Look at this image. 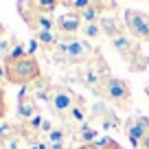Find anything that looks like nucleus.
Here are the masks:
<instances>
[{
    "label": "nucleus",
    "mask_w": 149,
    "mask_h": 149,
    "mask_svg": "<svg viewBox=\"0 0 149 149\" xmlns=\"http://www.w3.org/2000/svg\"><path fill=\"white\" fill-rule=\"evenodd\" d=\"M90 7H92L94 11H99V13H114V11L118 9L116 0H90Z\"/></svg>",
    "instance_id": "19"
},
{
    "label": "nucleus",
    "mask_w": 149,
    "mask_h": 149,
    "mask_svg": "<svg viewBox=\"0 0 149 149\" xmlns=\"http://www.w3.org/2000/svg\"><path fill=\"white\" fill-rule=\"evenodd\" d=\"M138 149H149V134L145 136L143 140H140V147H138Z\"/></svg>",
    "instance_id": "25"
},
{
    "label": "nucleus",
    "mask_w": 149,
    "mask_h": 149,
    "mask_svg": "<svg viewBox=\"0 0 149 149\" xmlns=\"http://www.w3.org/2000/svg\"><path fill=\"white\" fill-rule=\"evenodd\" d=\"M123 132H125V136L130 138L132 147L138 149L140 147V140L149 134V116H140V114L130 116L125 123H123Z\"/></svg>",
    "instance_id": "10"
},
{
    "label": "nucleus",
    "mask_w": 149,
    "mask_h": 149,
    "mask_svg": "<svg viewBox=\"0 0 149 149\" xmlns=\"http://www.w3.org/2000/svg\"><path fill=\"white\" fill-rule=\"evenodd\" d=\"M88 123H90V107H88V103H86L84 97H77V103L72 105V110L61 118V125H66L74 134L77 130H81V127L88 125Z\"/></svg>",
    "instance_id": "9"
},
{
    "label": "nucleus",
    "mask_w": 149,
    "mask_h": 149,
    "mask_svg": "<svg viewBox=\"0 0 149 149\" xmlns=\"http://www.w3.org/2000/svg\"><path fill=\"white\" fill-rule=\"evenodd\" d=\"M77 97L79 94H74L72 90L68 88V86H53V92H51V103H48V107H51V114L55 118H64L66 114H68L70 110H72V105L77 103Z\"/></svg>",
    "instance_id": "6"
},
{
    "label": "nucleus",
    "mask_w": 149,
    "mask_h": 149,
    "mask_svg": "<svg viewBox=\"0 0 149 149\" xmlns=\"http://www.w3.org/2000/svg\"><path fill=\"white\" fill-rule=\"evenodd\" d=\"M59 5H64L70 13H81L90 7V0H59Z\"/></svg>",
    "instance_id": "20"
},
{
    "label": "nucleus",
    "mask_w": 149,
    "mask_h": 149,
    "mask_svg": "<svg viewBox=\"0 0 149 149\" xmlns=\"http://www.w3.org/2000/svg\"><path fill=\"white\" fill-rule=\"evenodd\" d=\"M57 5H59V0H20L18 11L22 15V20L29 24L37 15H51Z\"/></svg>",
    "instance_id": "8"
},
{
    "label": "nucleus",
    "mask_w": 149,
    "mask_h": 149,
    "mask_svg": "<svg viewBox=\"0 0 149 149\" xmlns=\"http://www.w3.org/2000/svg\"><path fill=\"white\" fill-rule=\"evenodd\" d=\"M81 37L97 48L99 44L105 40V33H103V29H101V22H86L84 29H81Z\"/></svg>",
    "instance_id": "13"
},
{
    "label": "nucleus",
    "mask_w": 149,
    "mask_h": 149,
    "mask_svg": "<svg viewBox=\"0 0 149 149\" xmlns=\"http://www.w3.org/2000/svg\"><path fill=\"white\" fill-rule=\"evenodd\" d=\"M99 123H101V127H103V130H123V125H121V121H118V116H116V114H114V112H110V114H105V116H103L101 118V121H99Z\"/></svg>",
    "instance_id": "21"
},
{
    "label": "nucleus",
    "mask_w": 149,
    "mask_h": 149,
    "mask_svg": "<svg viewBox=\"0 0 149 149\" xmlns=\"http://www.w3.org/2000/svg\"><path fill=\"white\" fill-rule=\"evenodd\" d=\"M99 136H101V134H99V130L92 125V123H88V125H84L81 130H77V132H74V134H72V138L77 140L79 145H92L94 140L99 138Z\"/></svg>",
    "instance_id": "14"
},
{
    "label": "nucleus",
    "mask_w": 149,
    "mask_h": 149,
    "mask_svg": "<svg viewBox=\"0 0 149 149\" xmlns=\"http://www.w3.org/2000/svg\"><path fill=\"white\" fill-rule=\"evenodd\" d=\"M7 116V99H5V90L0 88V121Z\"/></svg>",
    "instance_id": "23"
},
{
    "label": "nucleus",
    "mask_w": 149,
    "mask_h": 149,
    "mask_svg": "<svg viewBox=\"0 0 149 149\" xmlns=\"http://www.w3.org/2000/svg\"><path fill=\"white\" fill-rule=\"evenodd\" d=\"M112 112V107H110V103H105L101 99V101H94L92 105H90V118H97V121H101L103 116H105V114H110Z\"/></svg>",
    "instance_id": "18"
},
{
    "label": "nucleus",
    "mask_w": 149,
    "mask_h": 149,
    "mask_svg": "<svg viewBox=\"0 0 149 149\" xmlns=\"http://www.w3.org/2000/svg\"><path fill=\"white\" fill-rule=\"evenodd\" d=\"M15 114H18V121H20V123H29V121H33V118L40 114L37 101H35V97H33L31 90H26V86H24V90L20 92V97H18V107H15Z\"/></svg>",
    "instance_id": "12"
},
{
    "label": "nucleus",
    "mask_w": 149,
    "mask_h": 149,
    "mask_svg": "<svg viewBox=\"0 0 149 149\" xmlns=\"http://www.w3.org/2000/svg\"><path fill=\"white\" fill-rule=\"evenodd\" d=\"M74 149H94L92 145H79V147H74Z\"/></svg>",
    "instance_id": "26"
},
{
    "label": "nucleus",
    "mask_w": 149,
    "mask_h": 149,
    "mask_svg": "<svg viewBox=\"0 0 149 149\" xmlns=\"http://www.w3.org/2000/svg\"><path fill=\"white\" fill-rule=\"evenodd\" d=\"M84 20L79 18V13H64L59 18H55V31L61 37H77L81 35V29H84Z\"/></svg>",
    "instance_id": "11"
},
{
    "label": "nucleus",
    "mask_w": 149,
    "mask_h": 149,
    "mask_svg": "<svg viewBox=\"0 0 149 149\" xmlns=\"http://www.w3.org/2000/svg\"><path fill=\"white\" fill-rule=\"evenodd\" d=\"M112 46L116 48V53L123 57L132 72H145L149 66V57L143 53L140 42L134 35H130L127 31H121L116 37H112Z\"/></svg>",
    "instance_id": "1"
},
{
    "label": "nucleus",
    "mask_w": 149,
    "mask_h": 149,
    "mask_svg": "<svg viewBox=\"0 0 149 149\" xmlns=\"http://www.w3.org/2000/svg\"><path fill=\"white\" fill-rule=\"evenodd\" d=\"M66 46V64L70 66H88L99 57V51L84 37H64Z\"/></svg>",
    "instance_id": "4"
},
{
    "label": "nucleus",
    "mask_w": 149,
    "mask_h": 149,
    "mask_svg": "<svg viewBox=\"0 0 149 149\" xmlns=\"http://www.w3.org/2000/svg\"><path fill=\"white\" fill-rule=\"evenodd\" d=\"M7 84V70H5V61L0 59V88Z\"/></svg>",
    "instance_id": "24"
},
{
    "label": "nucleus",
    "mask_w": 149,
    "mask_h": 149,
    "mask_svg": "<svg viewBox=\"0 0 149 149\" xmlns=\"http://www.w3.org/2000/svg\"><path fill=\"white\" fill-rule=\"evenodd\" d=\"M33 40H35V44H40L42 48H51L57 44V40H59V35H57V31H40L33 35Z\"/></svg>",
    "instance_id": "16"
},
{
    "label": "nucleus",
    "mask_w": 149,
    "mask_h": 149,
    "mask_svg": "<svg viewBox=\"0 0 149 149\" xmlns=\"http://www.w3.org/2000/svg\"><path fill=\"white\" fill-rule=\"evenodd\" d=\"M18 46V40H15L13 35H11V33H2V35H0V59L5 61L7 57L11 55V51H13V48Z\"/></svg>",
    "instance_id": "15"
},
{
    "label": "nucleus",
    "mask_w": 149,
    "mask_h": 149,
    "mask_svg": "<svg viewBox=\"0 0 149 149\" xmlns=\"http://www.w3.org/2000/svg\"><path fill=\"white\" fill-rule=\"evenodd\" d=\"M99 97L103 99L105 103L110 105H116L121 110H130V103H132V88L125 79H118V77H107L105 84H103Z\"/></svg>",
    "instance_id": "3"
},
{
    "label": "nucleus",
    "mask_w": 149,
    "mask_h": 149,
    "mask_svg": "<svg viewBox=\"0 0 149 149\" xmlns=\"http://www.w3.org/2000/svg\"><path fill=\"white\" fill-rule=\"evenodd\" d=\"M107 77H110V66H107V61L103 59L101 55H99L94 61H90V64L84 68V72H79L81 86H86L88 90H94L97 94L101 92V88H103V84H105Z\"/></svg>",
    "instance_id": "5"
},
{
    "label": "nucleus",
    "mask_w": 149,
    "mask_h": 149,
    "mask_svg": "<svg viewBox=\"0 0 149 149\" xmlns=\"http://www.w3.org/2000/svg\"><path fill=\"white\" fill-rule=\"evenodd\" d=\"M5 70H7V84L15 86H31L42 77V66H40L37 57L31 53L20 59H7Z\"/></svg>",
    "instance_id": "2"
},
{
    "label": "nucleus",
    "mask_w": 149,
    "mask_h": 149,
    "mask_svg": "<svg viewBox=\"0 0 149 149\" xmlns=\"http://www.w3.org/2000/svg\"><path fill=\"white\" fill-rule=\"evenodd\" d=\"M99 22H101V29H103V33H105V37H110V40L116 37L121 31H125V26H121L114 18H101Z\"/></svg>",
    "instance_id": "17"
},
{
    "label": "nucleus",
    "mask_w": 149,
    "mask_h": 149,
    "mask_svg": "<svg viewBox=\"0 0 149 149\" xmlns=\"http://www.w3.org/2000/svg\"><path fill=\"white\" fill-rule=\"evenodd\" d=\"M145 94H147V97H149V88H147V90H145Z\"/></svg>",
    "instance_id": "27"
},
{
    "label": "nucleus",
    "mask_w": 149,
    "mask_h": 149,
    "mask_svg": "<svg viewBox=\"0 0 149 149\" xmlns=\"http://www.w3.org/2000/svg\"><path fill=\"white\" fill-rule=\"evenodd\" d=\"M123 26L138 42H149V13L138 9H127L123 13Z\"/></svg>",
    "instance_id": "7"
},
{
    "label": "nucleus",
    "mask_w": 149,
    "mask_h": 149,
    "mask_svg": "<svg viewBox=\"0 0 149 149\" xmlns=\"http://www.w3.org/2000/svg\"><path fill=\"white\" fill-rule=\"evenodd\" d=\"M79 18L84 20V22H99V20H101V13H99V11H94L92 7H88V9H84L79 13Z\"/></svg>",
    "instance_id": "22"
}]
</instances>
